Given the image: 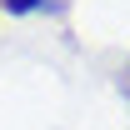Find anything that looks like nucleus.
<instances>
[{
    "label": "nucleus",
    "mask_w": 130,
    "mask_h": 130,
    "mask_svg": "<svg viewBox=\"0 0 130 130\" xmlns=\"http://www.w3.org/2000/svg\"><path fill=\"white\" fill-rule=\"evenodd\" d=\"M0 10L15 15V20H25V15H35V10H45V0H0Z\"/></svg>",
    "instance_id": "1"
},
{
    "label": "nucleus",
    "mask_w": 130,
    "mask_h": 130,
    "mask_svg": "<svg viewBox=\"0 0 130 130\" xmlns=\"http://www.w3.org/2000/svg\"><path fill=\"white\" fill-rule=\"evenodd\" d=\"M120 95H125V105H130V60L120 65Z\"/></svg>",
    "instance_id": "2"
}]
</instances>
